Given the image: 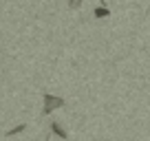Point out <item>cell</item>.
Segmentation results:
<instances>
[{"mask_svg": "<svg viewBox=\"0 0 150 141\" xmlns=\"http://www.w3.org/2000/svg\"><path fill=\"white\" fill-rule=\"evenodd\" d=\"M64 106V99L62 97H55V95H51V93H44V110H42V115H51L55 108H62Z\"/></svg>", "mask_w": 150, "mask_h": 141, "instance_id": "1", "label": "cell"}, {"mask_svg": "<svg viewBox=\"0 0 150 141\" xmlns=\"http://www.w3.org/2000/svg\"><path fill=\"white\" fill-rule=\"evenodd\" d=\"M51 135H55V137H60V139H69V130H66L64 126H62L60 121H51Z\"/></svg>", "mask_w": 150, "mask_h": 141, "instance_id": "2", "label": "cell"}, {"mask_svg": "<svg viewBox=\"0 0 150 141\" xmlns=\"http://www.w3.org/2000/svg\"><path fill=\"white\" fill-rule=\"evenodd\" d=\"M24 130H27V123H18V126H16V128H11V130H7L5 135H7V137H13V135H20V132H24Z\"/></svg>", "mask_w": 150, "mask_h": 141, "instance_id": "3", "label": "cell"}, {"mask_svg": "<svg viewBox=\"0 0 150 141\" xmlns=\"http://www.w3.org/2000/svg\"><path fill=\"white\" fill-rule=\"evenodd\" d=\"M95 16H97V18H106L108 9H106V7H97V9H95Z\"/></svg>", "mask_w": 150, "mask_h": 141, "instance_id": "4", "label": "cell"}, {"mask_svg": "<svg viewBox=\"0 0 150 141\" xmlns=\"http://www.w3.org/2000/svg\"><path fill=\"white\" fill-rule=\"evenodd\" d=\"M80 5H82V0H69V7H71V9H77Z\"/></svg>", "mask_w": 150, "mask_h": 141, "instance_id": "5", "label": "cell"}]
</instances>
